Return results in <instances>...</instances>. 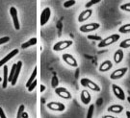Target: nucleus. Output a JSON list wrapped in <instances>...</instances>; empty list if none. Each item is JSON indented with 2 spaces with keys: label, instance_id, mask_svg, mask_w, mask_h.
Wrapping results in <instances>:
<instances>
[{
  "label": "nucleus",
  "instance_id": "nucleus-1",
  "mask_svg": "<svg viewBox=\"0 0 130 118\" xmlns=\"http://www.w3.org/2000/svg\"><path fill=\"white\" fill-rule=\"evenodd\" d=\"M120 35H118V34H114V35H112V36H108L106 38H103L102 41H100L99 43H98V47L99 48H103V47H106L108 45H111L113 43H115L117 41L120 40Z\"/></svg>",
  "mask_w": 130,
  "mask_h": 118
},
{
  "label": "nucleus",
  "instance_id": "nucleus-2",
  "mask_svg": "<svg viewBox=\"0 0 130 118\" xmlns=\"http://www.w3.org/2000/svg\"><path fill=\"white\" fill-rule=\"evenodd\" d=\"M81 85L85 87H88L90 88L91 90H93V91H100V86L96 85L95 83H93L92 80H90L88 78H83V79H81Z\"/></svg>",
  "mask_w": 130,
  "mask_h": 118
},
{
  "label": "nucleus",
  "instance_id": "nucleus-3",
  "mask_svg": "<svg viewBox=\"0 0 130 118\" xmlns=\"http://www.w3.org/2000/svg\"><path fill=\"white\" fill-rule=\"evenodd\" d=\"M72 45V41H62L57 42L56 44H54L53 46V50L54 51H63L69 48L70 46Z\"/></svg>",
  "mask_w": 130,
  "mask_h": 118
},
{
  "label": "nucleus",
  "instance_id": "nucleus-4",
  "mask_svg": "<svg viewBox=\"0 0 130 118\" xmlns=\"http://www.w3.org/2000/svg\"><path fill=\"white\" fill-rule=\"evenodd\" d=\"M46 107L53 111H64L66 109V106L60 102H50L47 103Z\"/></svg>",
  "mask_w": 130,
  "mask_h": 118
},
{
  "label": "nucleus",
  "instance_id": "nucleus-5",
  "mask_svg": "<svg viewBox=\"0 0 130 118\" xmlns=\"http://www.w3.org/2000/svg\"><path fill=\"white\" fill-rule=\"evenodd\" d=\"M99 27H100V24L93 22V23H89V24L82 25L79 30H80L82 33H89V32H92V31L96 30V29H98Z\"/></svg>",
  "mask_w": 130,
  "mask_h": 118
},
{
  "label": "nucleus",
  "instance_id": "nucleus-6",
  "mask_svg": "<svg viewBox=\"0 0 130 118\" xmlns=\"http://www.w3.org/2000/svg\"><path fill=\"white\" fill-rule=\"evenodd\" d=\"M127 70H128L127 67H121V68H120V69H117V70H115V71L110 75V79H111V80L121 79V78H122L125 75V73L127 72Z\"/></svg>",
  "mask_w": 130,
  "mask_h": 118
},
{
  "label": "nucleus",
  "instance_id": "nucleus-7",
  "mask_svg": "<svg viewBox=\"0 0 130 118\" xmlns=\"http://www.w3.org/2000/svg\"><path fill=\"white\" fill-rule=\"evenodd\" d=\"M62 58L64 60L66 64H68L70 66H72V67H77L78 66V64H77V61L75 60V58L70 54H63Z\"/></svg>",
  "mask_w": 130,
  "mask_h": 118
},
{
  "label": "nucleus",
  "instance_id": "nucleus-8",
  "mask_svg": "<svg viewBox=\"0 0 130 118\" xmlns=\"http://www.w3.org/2000/svg\"><path fill=\"white\" fill-rule=\"evenodd\" d=\"M50 15H51V10L49 7H46L45 9H43V11L41 14V25L42 26L46 24V22L50 18Z\"/></svg>",
  "mask_w": 130,
  "mask_h": 118
},
{
  "label": "nucleus",
  "instance_id": "nucleus-9",
  "mask_svg": "<svg viewBox=\"0 0 130 118\" xmlns=\"http://www.w3.org/2000/svg\"><path fill=\"white\" fill-rule=\"evenodd\" d=\"M55 93L58 96H60L64 99H71V94L70 92L65 87H56Z\"/></svg>",
  "mask_w": 130,
  "mask_h": 118
},
{
  "label": "nucleus",
  "instance_id": "nucleus-10",
  "mask_svg": "<svg viewBox=\"0 0 130 118\" xmlns=\"http://www.w3.org/2000/svg\"><path fill=\"white\" fill-rule=\"evenodd\" d=\"M112 89H113V92L116 96L117 98H119L120 100H124L125 99V95H124V91L121 88V86H117V85H113L112 86Z\"/></svg>",
  "mask_w": 130,
  "mask_h": 118
},
{
  "label": "nucleus",
  "instance_id": "nucleus-11",
  "mask_svg": "<svg viewBox=\"0 0 130 118\" xmlns=\"http://www.w3.org/2000/svg\"><path fill=\"white\" fill-rule=\"evenodd\" d=\"M10 14L13 17V20H14V26L15 30H19L20 29V25H19V17H18V11L14 7H11L10 9Z\"/></svg>",
  "mask_w": 130,
  "mask_h": 118
},
{
  "label": "nucleus",
  "instance_id": "nucleus-12",
  "mask_svg": "<svg viewBox=\"0 0 130 118\" xmlns=\"http://www.w3.org/2000/svg\"><path fill=\"white\" fill-rule=\"evenodd\" d=\"M92 14H93V10H91V9L85 10V11H83L81 14H79L78 21L79 22H83V21L88 20L89 18L92 16Z\"/></svg>",
  "mask_w": 130,
  "mask_h": 118
},
{
  "label": "nucleus",
  "instance_id": "nucleus-13",
  "mask_svg": "<svg viewBox=\"0 0 130 118\" xmlns=\"http://www.w3.org/2000/svg\"><path fill=\"white\" fill-rule=\"evenodd\" d=\"M18 53H19V49H14V50H13L12 52H10L9 54L7 55L5 58H3V59L0 61V67L4 66L5 64H6V63H8L12 58H14V56L18 54Z\"/></svg>",
  "mask_w": 130,
  "mask_h": 118
},
{
  "label": "nucleus",
  "instance_id": "nucleus-14",
  "mask_svg": "<svg viewBox=\"0 0 130 118\" xmlns=\"http://www.w3.org/2000/svg\"><path fill=\"white\" fill-rule=\"evenodd\" d=\"M80 98H81V101L84 105H89L90 102L92 100V97H91V94L89 93L88 90H82L81 92V95H80Z\"/></svg>",
  "mask_w": 130,
  "mask_h": 118
},
{
  "label": "nucleus",
  "instance_id": "nucleus-15",
  "mask_svg": "<svg viewBox=\"0 0 130 118\" xmlns=\"http://www.w3.org/2000/svg\"><path fill=\"white\" fill-rule=\"evenodd\" d=\"M112 67H113V64L111 63V61L107 60V61L103 62L102 64L99 65L98 70H99L100 72H106V71H108V70H110Z\"/></svg>",
  "mask_w": 130,
  "mask_h": 118
},
{
  "label": "nucleus",
  "instance_id": "nucleus-16",
  "mask_svg": "<svg viewBox=\"0 0 130 118\" xmlns=\"http://www.w3.org/2000/svg\"><path fill=\"white\" fill-rule=\"evenodd\" d=\"M21 67H22V62L19 61V62L17 63V69H15V73H14V79H13V81H12V86H15L19 73H20V70H21Z\"/></svg>",
  "mask_w": 130,
  "mask_h": 118
},
{
  "label": "nucleus",
  "instance_id": "nucleus-17",
  "mask_svg": "<svg viewBox=\"0 0 130 118\" xmlns=\"http://www.w3.org/2000/svg\"><path fill=\"white\" fill-rule=\"evenodd\" d=\"M122 110H123V107L121 105H112L107 109V111L112 113H121Z\"/></svg>",
  "mask_w": 130,
  "mask_h": 118
},
{
  "label": "nucleus",
  "instance_id": "nucleus-18",
  "mask_svg": "<svg viewBox=\"0 0 130 118\" xmlns=\"http://www.w3.org/2000/svg\"><path fill=\"white\" fill-rule=\"evenodd\" d=\"M122 60H123V51L121 49H118L114 55V61L116 64H120Z\"/></svg>",
  "mask_w": 130,
  "mask_h": 118
},
{
  "label": "nucleus",
  "instance_id": "nucleus-19",
  "mask_svg": "<svg viewBox=\"0 0 130 118\" xmlns=\"http://www.w3.org/2000/svg\"><path fill=\"white\" fill-rule=\"evenodd\" d=\"M4 75H3V88H7V86H8V79H9V76H8V66L7 65H4Z\"/></svg>",
  "mask_w": 130,
  "mask_h": 118
},
{
  "label": "nucleus",
  "instance_id": "nucleus-20",
  "mask_svg": "<svg viewBox=\"0 0 130 118\" xmlns=\"http://www.w3.org/2000/svg\"><path fill=\"white\" fill-rule=\"evenodd\" d=\"M36 44H37V38H36V37H33V38L29 40V41H26V42H24L23 44H21V48H22V49H26L28 47L36 45Z\"/></svg>",
  "mask_w": 130,
  "mask_h": 118
},
{
  "label": "nucleus",
  "instance_id": "nucleus-21",
  "mask_svg": "<svg viewBox=\"0 0 130 118\" xmlns=\"http://www.w3.org/2000/svg\"><path fill=\"white\" fill-rule=\"evenodd\" d=\"M36 77H37V67H35L34 68V70H33V73H32V75H31V77L29 78V80H28V82L26 83V87H29V86L32 84L35 80H36Z\"/></svg>",
  "mask_w": 130,
  "mask_h": 118
},
{
  "label": "nucleus",
  "instance_id": "nucleus-22",
  "mask_svg": "<svg viewBox=\"0 0 130 118\" xmlns=\"http://www.w3.org/2000/svg\"><path fill=\"white\" fill-rule=\"evenodd\" d=\"M119 32L121 33V34H128V33H130V23L122 25V26L119 29Z\"/></svg>",
  "mask_w": 130,
  "mask_h": 118
},
{
  "label": "nucleus",
  "instance_id": "nucleus-23",
  "mask_svg": "<svg viewBox=\"0 0 130 118\" xmlns=\"http://www.w3.org/2000/svg\"><path fill=\"white\" fill-rule=\"evenodd\" d=\"M15 69H17V64H13V66H12V70H11V72H10L9 79H8L9 83H12L13 79H14V73H15Z\"/></svg>",
  "mask_w": 130,
  "mask_h": 118
},
{
  "label": "nucleus",
  "instance_id": "nucleus-24",
  "mask_svg": "<svg viewBox=\"0 0 130 118\" xmlns=\"http://www.w3.org/2000/svg\"><path fill=\"white\" fill-rule=\"evenodd\" d=\"M120 47H121V49H125V48H129L130 47V38H127L125 41H122L121 42V44H120Z\"/></svg>",
  "mask_w": 130,
  "mask_h": 118
},
{
  "label": "nucleus",
  "instance_id": "nucleus-25",
  "mask_svg": "<svg viewBox=\"0 0 130 118\" xmlns=\"http://www.w3.org/2000/svg\"><path fill=\"white\" fill-rule=\"evenodd\" d=\"M58 84H59V81H58V77L56 75H53L52 77V81H51V86L53 88H56L58 86Z\"/></svg>",
  "mask_w": 130,
  "mask_h": 118
},
{
  "label": "nucleus",
  "instance_id": "nucleus-26",
  "mask_svg": "<svg viewBox=\"0 0 130 118\" xmlns=\"http://www.w3.org/2000/svg\"><path fill=\"white\" fill-rule=\"evenodd\" d=\"M93 110H94V106L93 105H91L90 108L88 109V114H87V118H92L93 114Z\"/></svg>",
  "mask_w": 130,
  "mask_h": 118
},
{
  "label": "nucleus",
  "instance_id": "nucleus-27",
  "mask_svg": "<svg viewBox=\"0 0 130 118\" xmlns=\"http://www.w3.org/2000/svg\"><path fill=\"white\" fill-rule=\"evenodd\" d=\"M75 3H76L75 0H69V1H66L65 3H64V7L65 8H70L71 6L75 5Z\"/></svg>",
  "mask_w": 130,
  "mask_h": 118
},
{
  "label": "nucleus",
  "instance_id": "nucleus-28",
  "mask_svg": "<svg viewBox=\"0 0 130 118\" xmlns=\"http://www.w3.org/2000/svg\"><path fill=\"white\" fill-rule=\"evenodd\" d=\"M98 2H100V0H91V1H89L88 3L86 4V6H85V7H86L87 9H90V8H91L93 5L98 4Z\"/></svg>",
  "mask_w": 130,
  "mask_h": 118
},
{
  "label": "nucleus",
  "instance_id": "nucleus-29",
  "mask_svg": "<svg viewBox=\"0 0 130 118\" xmlns=\"http://www.w3.org/2000/svg\"><path fill=\"white\" fill-rule=\"evenodd\" d=\"M24 109H25V106H23V105H20V106H19V110H18L17 117L18 118L21 117V115H22V113H23V111H24Z\"/></svg>",
  "mask_w": 130,
  "mask_h": 118
},
{
  "label": "nucleus",
  "instance_id": "nucleus-30",
  "mask_svg": "<svg viewBox=\"0 0 130 118\" xmlns=\"http://www.w3.org/2000/svg\"><path fill=\"white\" fill-rule=\"evenodd\" d=\"M88 40H91V41H102L103 38L101 36H93V35H91V36H88Z\"/></svg>",
  "mask_w": 130,
  "mask_h": 118
},
{
  "label": "nucleus",
  "instance_id": "nucleus-31",
  "mask_svg": "<svg viewBox=\"0 0 130 118\" xmlns=\"http://www.w3.org/2000/svg\"><path fill=\"white\" fill-rule=\"evenodd\" d=\"M121 10L125 11V12H130V2L126 3V4H122L121 6Z\"/></svg>",
  "mask_w": 130,
  "mask_h": 118
},
{
  "label": "nucleus",
  "instance_id": "nucleus-32",
  "mask_svg": "<svg viewBox=\"0 0 130 118\" xmlns=\"http://www.w3.org/2000/svg\"><path fill=\"white\" fill-rule=\"evenodd\" d=\"M36 86H37V80H35V81H34V82H33L32 84L29 86V87H28V91H30V92H31V91H33V90H34V88H35Z\"/></svg>",
  "mask_w": 130,
  "mask_h": 118
},
{
  "label": "nucleus",
  "instance_id": "nucleus-33",
  "mask_svg": "<svg viewBox=\"0 0 130 118\" xmlns=\"http://www.w3.org/2000/svg\"><path fill=\"white\" fill-rule=\"evenodd\" d=\"M9 41H10L9 36H3V37H1V38H0V45H1V44H4L6 42H8Z\"/></svg>",
  "mask_w": 130,
  "mask_h": 118
},
{
  "label": "nucleus",
  "instance_id": "nucleus-34",
  "mask_svg": "<svg viewBox=\"0 0 130 118\" xmlns=\"http://www.w3.org/2000/svg\"><path fill=\"white\" fill-rule=\"evenodd\" d=\"M0 118H6V115H5L4 111H3L1 107H0Z\"/></svg>",
  "mask_w": 130,
  "mask_h": 118
},
{
  "label": "nucleus",
  "instance_id": "nucleus-35",
  "mask_svg": "<svg viewBox=\"0 0 130 118\" xmlns=\"http://www.w3.org/2000/svg\"><path fill=\"white\" fill-rule=\"evenodd\" d=\"M28 116H29V115H28L27 112H24V111H23V113H22V115H21L22 118H28Z\"/></svg>",
  "mask_w": 130,
  "mask_h": 118
},
{
  "label": "nucleus",
  "instance_id": "nucleus-36",
  "mask_svg": "<svg viewBox=\"0 0 130 118\" xmlns=\"http://www.w3.org/2000/svg\"><path fill=\"white\" fill-rule=\"evenodd\" d=\"M44 90H45V86L42 85V86H41V92H43Z\"/></svg>",
  "mask_w": 130,
  "mask_h": 118
},
{
  "label": "nucleus",
  "instance_id": "nucleus-37",
  "mask_svg": "<svg viewBox=\"0 0 130 118\" xmlns=\"http://www.w3.org/2000/svg\"><path fill=\"white\" fill-rule=\"evenodd\" d=\"M104 118H115V117H114L113 115H105Z\"/></svg>",
  "mask_w": 130,
  "mask_h": 118
},
{
  "label": "nucleus",
  "instance_id": "nucleus-38",
  "mask_svg": "<svg viewBox=\"0 0 130 118\" xmlns=\"http://www.w3.org/2000/svg\"><path fill=\"white\" fill-rule=\"evenodd\" d=\"M126 116H127L128 118H130V111L129 110H127V111H126Z\"/></svg>",
  "mask_w": 130,
  "mask_h": 118
},
{
  "label": "nucleus",
  "instance_id": "nucleus-39",
  "mask_svg": "<svg viewBox=\"0 0 130 118\" xmlns=\"http://www.w3.org/2000/svg\"><path fill=\"white\" fill-rule=\"evenodd\" d=\"M127 100H128V103L130 104V96H129V97H127Z\"/></svg>",
  "mask_w": 130,
  "mask_h": 118
},
{
  "label": "nucleus",
  "instance_id": "nucleus-40",
  "mask_svg": "<svg viewBox=\"0 0 130 118\" xmlns=\"http://www.w3.org/2000/svg\"><path fill=\"white\" fill-rule=\"evenodd\" d=\"M1 81H2V78L0 77V82H1Z\"/></svg>",
  "mask_w": 130,
  "mask_h": 118
}]
</instances>
